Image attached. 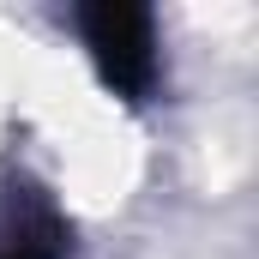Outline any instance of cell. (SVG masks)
Here are the masks:
<instances>
[{
	"instance_id": "cell-1",
	"label": "cell",
	"mask_w": 259,
	"mask_h": 259,
	"mask_svg": "<svg viewBox=\"0 0 259 259\" xmlns=\"http://www.w3.org/2000/svg\"><path fill=\"white\" fill-rule=\"evenodd\" d=\"M78 24H84V42H91L97 72L121 97H145L157 84V30H151V12L145 6L103 0V6H84Z\"/></svg>"
}]
</instances>
